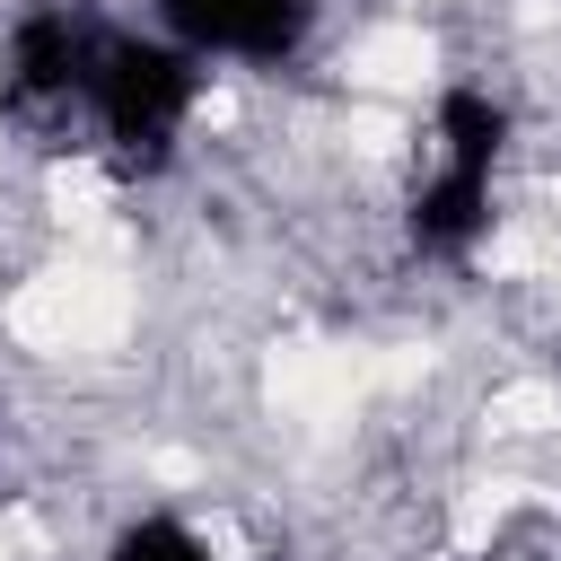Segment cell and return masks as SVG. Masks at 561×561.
Masks as SVG:
<instances>
[{
	"label": "cell",
	"mask_w": 561,
	"mask_h": 561,
	"mask_svg": "<svg viewBox=\"0 0 561 561\" xmlns=\"http://www.w3.org/2000/svg\"><path fill=\"white\" fill-rule=\"evenodd\" d=\"M96 35H105V26L70 18V9L18 18V35H9V88H18V96H88Z\"/></svg>",
	"instance_id": "cell-3"
},
{
	"label": "cell",
	"mask_w": 561,
	"mask_h": 561,
	"mask_svg": "<svg viewBox=\"0 0 561 561\" xmlns=\"http://www.w3.org/2000/svg\"><path fill=\"white\" fill-rule=\"evenodd\" d=\"M105 561H219V552H210L184 517H140V526H123V535H114V552H105Z\"/></svg>",
	"instance_id": "cell-6"
},
{
	"label": "cell",
	"mask_w": 561,
	"mask_h": 561,
	"mask_svg": "<svg viewBox=\"0 0 561 561\" xmlns=\"http://www.w3.org/2000/svg\"><path fill=\"white\" fill-rule=\"evenodd\" d=\"M167 26L184 35V53L289 61L307 35V0H167Z\"/></svg>",
	"instance_id": "cell-2"
},
{
	"label": "cell",
	"mask_w": 561,
	"mask_h": 561,
	"mask_svg": "<svg viewBox=\"0 0 561 561\" xmlns=\"http://www.w3.org/2000/svg\"><path fill=\"white\" fill-rule=\"evenodd\" d=\"M202 70L184 44H149V35H96L88 61V105L105 123V140H123L131 158H158L175 140V123L193 114Z\"/></svg>",
	"instance_id": "cell-1"
},
{
	"label": "cell",
	"mask_w": 561,
	"mask_h": 561,
	"mask_svg": "<svg viewBox=\"0 0 561 561\" xmlns=\"http://www.w3.org/2000/svg\"><path fill=\"white\" fill-rule=\"evenodd\" d=\"M482 219H491V167L438 158V175L412 193V237H421L430 254H456V245L482 237Z\"/></svg>",
	"instance_id": "cell-4"
},
{
	"label": "cell",
	"mask_w": 561,
	"mask_h": 561,
	"mask_svg": "<svg viewBox=\"0 0 561 561\" xmlns=\"http://www.w3.org/2000/svg\"><path fill=\"white\" fill-rule=\"evenodd\" d=\"M500 140H508V114H500L482 88H447V96H438V158L500 167Z\"/></svg>",
	"instance_id": "cell-5"
}]
</instances>
